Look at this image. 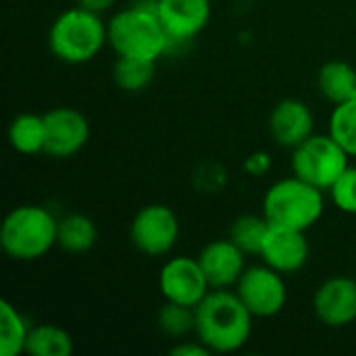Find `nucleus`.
<instances>
[{
    "mask_svg": "<svg viewBox=\"0 0 356 356\" xmlns=\"http://www.w3.org/2000/svg\"><path fill=\"white\" fill-rule=\"evenodd\" d=\"M325 213V192L296 177H282L263 196V215L271 225L309 232Z\"/></svg>",
    "mask_w": 356,
    "mask_h": 356,
    "instance_id": "nucleus-5",
    "label": "nucleus"
},
{
    "mask_svg": "<svg viewBox=\"0 0 356 356\" xmlns=\"http://www.w3.org/2000/svg\"><path fill=\"white\" fill-rule=\"evenodd\" d=\"M156 73V63L154 60H142V58H127V56H117L113 65V77L115 83L129 94L144 92Z\"/></svg>",
    "mask_w": 356,
    "mask_h": 356,
    "instance_id": "nucleus-21",
    "label": "nucleus"
},
{
    "mask_svg": "<svg viewBox=\"0 0 356 356\" xmlns=\"http://www.w3.org/2000/svg\"><path fill=\"white\" fill-rule=\"evenodd\" d=\"M98 242V227L94 219L83 213H69L58 219L56 246L69 254H86Z\"/></svg>",
    "mask_w": 356,
    "mask_h": 356,
    "instance_id": "nucleus-17",
    "label": "nucleus"
},
{
    "mask_svg": "<svg viewBox=\"0 0 356 356\" xmlns=\"http://www.w3.org/2000/svg\"><path fill=\"white\" fill-rule=\"evenodd\" d=\"M31 325L8 300H0V356L25 355Z\"/></svg>",
    "mask_w": 356,
    "mask_h": 356,
    "instance_id": "nucleus-19",
    "label": "nucleus"
},
{
    "mask_svg": "<svg viewBox=\"0 0 356 356\" xmlns=\"http://www.w3.org/2000/svg\"><path fill=\"white\" fill-rule=\"evenodd\" d=\"M156 15L173 40V48L200 35L213 15L211 0H156Z\"/></svg>",
    "mask_w": 356,
    "mask_h": 356,
    "instance_id": "nucleus-11",
    "label": "nucleus"
},
{
    "mask_svg": "<svg viewBox=\"0 0 356 356\" xmlns=\"http://www.w3.org/2000/svg\"><path fill=\"white\" fill-rule=\"evenodd\" d=\"M75 350L73 338L67 330L54 323L31 325L25 355L29 356H71Z\"/></svg>",
    "mask_w": 356,
    "mask_h": 356,
    "instance_id": "nucleus-20",
    "label": "nucleus"
},
{
    "mask_svg": "<svg viewBox=\"0 0 356 356\" xmlns=\"http://www.w3.org/2000/svg\"><path fill=\"white\" fill-rule=\"evenodd\" d=\"M271 223L265 215H242L229 227V240L248 257H259Z\"/></svg>",
    "mask_w": 356,
    "mask_h": 356,
    "instance_id": "nucleus-22",
    "label": "nucleus"
},
{
    "mask_svg": "<svg viewBox=\"0 0 356 356\" xmlns=\"http://www.w3.org/2000/svg\"><path fill=\"white\" fill-rule=\"evenodd\" d=\"M246 252L229 238L213 240L198 252V263L213 290H232L246 271Z\"/></svg>",
    "mask_w": 356,
    "mask_h": 356,
    "instance_id": "nucleus-14",
    "label": "nucleus"
},
{
    "mask_svg": "<svg viewBox=\"0 0 356 356\" xmlns=\"http://www.w3.org/2000/svg\"><path fill=\"white\" fill-rule=\"evenodd\" d=\"M269 134L277 146L294 150L315 134V117L311 106L298 98L280 100L269 115Z\"/></svg>",
    "mask_w": 356,
    "mask_h": 356,
    "instance_id": "nucleus-15",
    "label": "nucleus"
},
{
    "mask_svg": "<svg viewBox=\"0 0 356 356\" xmlns=\"http://www.w3.org/2000/svg\"><path fill=\"white\" fill-rule=\"evenodd\" d=\"M171 355L173 356H209V355H213V353L209 350V346H204V344L194 336V340H179V344L171 348Z\"/></svg>",
    "mask_w": 356,
    "mask_h": 356,
    "instance_id": "nucleus-27",
    "label": "nucleus"
},
{
    "mask_svg": "<svg viewBox=\"0 0 356 356\" xmlns=\"http://www.w3.org/2000/svg\"><path fill=\"white\" fill-rule=\"evenodd\" d=\"M313 309L317 319L334 330L348 327L356 321V280L336 275L325 280L315 296Z\"/></svg>",
    "mask_w": 356,
    "mask_h": 356,
    "instance_id": "nucleus-13",
    "label": "nucleus"
},
{
    "mask_svg": "<svg viewBox=\"0 0 356 356\" xmlns=\"http://www.w3.org/2000/svg\"><path fill=\"white\" fill-rule=\"evenodd\" d=\"M108 46V29L102 15L79 4L63 10L48 29L50 52L67 65H86Z\"/></svg>",
    "mask_w": 356,
    "mask_h": 356,
    "instance_id": "nucleus-4",
    "label": "nucleus"
},
{
    "mask_svg": "<svg viewBox=\"0 0 356 356\" xmlns=\"http://www.w3.org/2000/svg\"><path fill=\"white\" fill-rule=\"evenodd\" d=\"M108 46L117 56L159 60L173 50V40L156 15V0H138L108 21Z\"/></svg>",
    "mask_w": 356,
    "mask_h": 356,
    "instance_id": "nucleus-2",
    "label": "nucleus"
},
{
    "mask_svg": "<svg viewBox=\"0 0 356 356\" xmlns=\"http://www.w3.org/2000/svg\"><path fill=\"white\" fill-rule=\"evenodd\" d=\"M211 290L213 288L198 263V257H171L159 271V292L167 302L196 309Z\"/></svg>",
    "mask_w": 356,
    "mask_h": 356,
    "instance_id": "nucleus-9",
    "label": "nucleus"
},
{
    "mask_svg": "<svg viewBox=\"0 0 356 356\" xmlns=\"http://www.w3.org/2000/svg\"><path fill=\"white\" fill-rule=\"evenodd\" d=\"M77 4H79L81 8H86V10L104 15V13H108V10L117 4V0H77Z\"/></svg>",
    "mask_w": 356,
    "mask_h": 356,
    "instance_id": "nucleus-28",
    "label": "nucleus"
},
{
    "mask_svg": "<svg viewBox=\"0 0 356 356\" xmlns=\"http://www.w3.org/2000/svg\"><path fill=\"white\" fill-rule=\"evenodd\" d=\"M327 131L350 154V159H356V98L334 106Z\"/></svg>",
    "mask_w": 356,
    "mask_h": 356,
    "instance_id": "nucleus-24",
    "label": "nucleus"
},
{
    "mask_svg": "<svg viewBox=\"0 0 356 356\" xmlns=\"http://www.w3.org/2000/svg\"><path fill=\"white\" fill-rule=\"evenodd\" d=\"M58 219L42 204L15 207L0 225V246L13 261L31 263L56 246Z\"/></svg>",
    "mask_w": 356,
    "mask_h": 356,
    "instance_id": "nucleus-3",
    "label": "nucleus"
},
{
    "mask_svg": "<svg viewBox=\"0 0 356 356\" xmlns=\"http://www.w3.org/2000/svg\"><path fill=\"white\" fill-rule=\"evenodd\" d=\"M156 327L163 336L171 340H184L196 330V313L192 307H184L177 302H167L156 313Z\"/></svg>",
    "mask_w": 356,
    "mask_h": 356,
    "instance_id": "nucleus-23",
    "label": "nucleus"
},
{
    "mask_svg": "<svg viewBox=\"0 0 356 356\" xmlns=\"http://www.w3.org/2000/svg\"><path fill=\"white\" fill-rule=\"evenodd\" d=\"M332 204L344 213L356 215V165H348V169L334 181V186L327 190Z\"/></svg>",
    "mask_w": 356,
    "mask_h": 356,
    "instance_id": "nucleus-25",
    "label": "nucleus"
},
{
    "mask_svg": "<svg viewBox=\"0 0 356 356\" xmlns=\"http://www.w3.org/2000/svg\"><path fill=\"white\" fill-rule=\"evenodd\" d=\"M350 154L327 134H313L292 150V173L319 190L327 192L334 181L348 169Z\"/></svg>",
    "mask_w": 356,
    "mask_h": 356,
    "instance_id": "nucleus-6",
    "label": "nucleus"
},
{
    "mask_svg": "<svg viewBox=\"0 0 356 356\" xmlns=\"http://www.w3.org/2000/svg\"><path fill=\"white\" fill-rule=\"evenodd\" d=\"M46 119L35 113H21L8 125V144L25 156L46 154Z\"/></svg>",
    "mask_w": 356,
    "mask_h": 356,
    "instance_id": "nucleus-16",
    "label": "nucleus"
},
{
    "mask_svg": "<svg viewBox=\"0 0 356 356\" xmlns=\"http://www.w3.org/2000/svg\"><path fill=\"white\" fill-rule=\"evenodd\" d=\"M194 336L209 346L211 353L232 355L242 350L254 327V315L240 300L236 290H211L194 309Z\"/></svg>",
    "mask_w": 356,
    "mask_h": 356,
    "instance_id": "nucleus-1",
    "label": "nucleus"
},
{
    "mask_svg": "<svg viewBox=\"0 0 356 356\" xmlns=\"http://www.w3.org/2000/svg\"><path fill=\"white\" fill-rule=\"evenodd\" d=\"M269 169H271V154L265 150L250 152L244 159V173L250 177H263L265 173H269Z\"/></svg>",
    "mask_w": 356,
    "mask_h": 356,
    "instance_id": "nucleus-26",
    "label": "nucleus"
},
{
    "mask_svg": "<svg viewBox=\"0 0 356 356\" xmlns=\"http://www.w3.org/2000/svg\"><path fill=\"white\" fill-rule=\"evenodd\" d=\"M181 225L171 207L154 202L142 207L129 223V240L138 252L161 259L173 252L179 242Z\"/></svg>",
    "mask_w": 356,
    "mask_h": 356,
    "instance_id": "nucleus-7",
    "label": "nucleus"
},
{
    "mask_svg": "<svg viewBox=\"0 0 356 356\" xmlns=\"http://www.w3.org/2000/svg\"><path fill=\"white\" fill-rule=\"evenodd\" d=\"M259 259L284 275L302 271L311 259V244L307 240V232L271 225L265 236Z\"/></svg>",
    "mask_w": 356,
    "mask_h": 356,
    "instance_id": "nucleus-12",
    "label": "nucleus"
},
{
    "mask_svg": "<svg viewBox=\"0 0 356 356\" xmlns=\"http://www.w3.org/2000/svg\"><path fill=\"white\" fill-rule=\"evenodd\" d=\"M284 277V273L265 263L250 265L234 290L246 309L254 315V319H271L277 317L288 302V284Z\"/></svg>",
    "mask_w": 356,
    "mask_h": 356,
    "instance_id": "nucleus-8",
    "label": "nucleus"
},
{
    "mask_svg": "<svg viewBox=\"0 0 356 356\" xmlns=\"http://www.w3.org/2000/svg\"><path fill=\"white\" fill-rule=\"evenodd\" d=\"M317 86L321 96L336 104L356 98V69L344 60H330L317 73Z\"/></svg>",
    "mask_w": 356,
    "mask_h": 356,
    "instance_id": "nucleus-18",
    "label": "nucleus"
},
{
    "mask_svg": "<svg viewBox=\"0 0 356 356\" xmlns=\"http://www.w3.org/2000/svg\"><path fill=\"white\" fill-rule=\"evenodd\" d=\"M48 140L46 154L52 159H71L79 154L90 140L88 117L73 106H56L44 113Z\"/></svg>",
    "mask_w": 356,
    "mask_h": 356,
    "instance_id": "nucleus-10",
    "label": "nucleus"
}]
</instances>
